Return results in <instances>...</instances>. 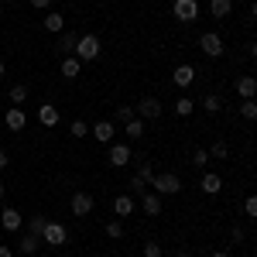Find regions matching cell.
<instances>
[{
    "label": "cell",
    "mask_w": 257,
    "mask_h": 257,
    "mask_svg": "<svg viewBox=\"0 0 257 257\" xmlns=\"http://www.w3.org/2000/svg\"><path fill=\"white\" fill-rule=\"evenodd\" d=\"M99 52H103V45H99V38L96 35H79V41H76V59L79 62H93V59H99Z\"/></svg>",
    "instance_id": "obj_1"
},
{
    "label": "cell",
    "mask_w": 257,
    "mask_h": 257,
    "mask_svg": "<svg viewBox=\"0 0 257 257\" xmlns=\"http://www.w3.org/2000/svg\"><path fill=\"white\" fill-rule=\"evenodd\" d=\"M155 192L158 196H178L182 192V178L175 175V172H161V175H155Z\"/></svg>",
    "instance_id": "obj_2"
},
{
    "label": "cell",
    "mask_w": 257,
    "mask_h": 257,
    "mask_svg": "<svg viewBox=\"0 0 257 257\" xmlns=\"http://www.w3.org/2000/svg\"><path fill=\"white\" fill-rule=\"evenodd\" d=\"M172 14H175V21H182V24L196 21L199 18V0H175V4H172Z\"/></svg>",
    "instance_id": "obj_3"
},
{
    "label": "cell",
    "mask_w": 257,
    "mask_h": 257,
    "mask_svg": "<svg viewBox=\"0 0 257 257\" xmlns=\"http://www.w3.org/2000/svg\"><path fill=\"white\" fill-rule=\"evenodd\" d=\"M41 240H45V243H52V247H62V243H69V230H65L62 223H52V219H48V226H45Z\"/></svg>",
    "instance_id": "obj_4"
},
{
    "label": "cell",
    "mask_w": 257,
    "mask_h": 257,
    "mask_svg": "<svg viewBox=\"0 0 257 257\" xmlns=\"http://www.w3.org/2000/svg\"><path fill=\"white\" fill-rule=\"evenodd\" d=\"M199 48H202L209 59H219V55H223V38H219L216 31H206V35L199 38Z\"/></svg>",
    "instance_id": "obj_5"
},
{
    "label": "cell",
    "mask_w": 257,
    "mask_h": 257,
    "mask_svg": "<svg viewBox=\"0 0 257 257\" xmlns=\"http://www.w3.org/2000/svg\"><path fill=\"white\" fill-rule=\"evenodd\" d=\"M69 206H72V216H89L93 213V196L89 192H72V199H69Z\"/></svg>",
    "instance_id": "obj_6"
},
{
    "label": "cell",
    "mask_w": 257,
    "mask_h": 257,
    "mask_svg": "<svg viewBox=\"0 0 257 257\" xmlns=\"http://www.w3.org/2000/svg\"><path fill=\"white\" fill-rule=\"evenodd\" d=\"M172 82H175L178 89H189L192 82H196V65H175V72H172Z\"/></svg>",
    "instance_id": "obj_7"
},
{
    "label": "cell",
    "mask_w": 257,
    "mask_h": 257,
    "mask_svg": "<svg viewBox=\"0 0 257 257\" xmlns=\"http://www.w3.org/2000/svg\"><path fill=\"white\" fill-rule=\"evenodd\" d=\"M138 117H141V120H158V117H161V103H158L155 96L138 99Z\"/></svg>",
    "instance_id": "obj_8"
},
{
    "label": "cell",
    "mask_w": 257,
    "mask_h": 257,
    "mask_svg": "<svg viewBox=\"0 0 257 257\" xmlns=\"http://www.w3.org/2000/svg\"><path fill=\"white\" fill-rule=\"evenodd\" d=\"M21 223H24V219H21V213L14 209V206H4V209H0V226H4L7 233H18Z\"/></svg>",
    "instance_id": "obj_9"
},
{
    "label": "cell",
    "mask_w": 257,
    "mask_h": 257,
    "mask_svg": "<svg viewBox=\"0 0 257 257\" xmlns=\"http://www.w3.org/2000/svg\"><path fill=\"white\" fill-rule=\"evenodd\" d=\"M131 158H134L131 155V144H110V165L113 168H123Z\"/></svg>",
    "instance_id": "obj_10"
},
{
    "label": "cell",
    "mask_w": 257,
    "mask_h": 257,
    "mask_svg": "<svg viewBox=\"0 0 257 257\" xmlns=\"http://www.w3.org/2000/svg\"><path fill=\"white\" fill-rule=\"evenodd\" d=\"M4 123H7V131H24V127H28V113H24L21 106H11L7 117H4Z\"/></svg>",
    "instance_id": "obj_11"
},
{
    "label": "cell",
    "mask_w": 257,
    "mask_h": 257,
    "mask_svg": "<svg viewBox=\"0 0 257 257\" xmlns=\"http://www.w3.org/2000/svg\"><path fill=\"white\" fill-rule=\"evenodd\" d=\"M89 134H93L96 141H103V144H110V141H113V134H117V127H113L110 120H99V123H93V127H89Z\"/></svg>",
    "instance_id": "obj_12"
},
{
    "label": "cell",
    "mask_w": 257,
    "mask_h": 257,
    "mask_svg": "<svg viewBox=\"0 0 257 257\" xmlns=\"http://www.w3.org/2000/svg\"><path fill=\"white\" fill-rule=\"evenodd\" d=\"M199 189H202L206 196H219V192H223V178H219L216 172H206L202 182H199Z\"/></svg>",
    "instance_id": "obj_13"
},
{
    "label": "cell",
    "mask_w": 257,
    "mask_h": 257,
    "mask_svg": "<svg viewBox=\"0 0 257 257\" xmlns=\"http://www.w3.org/2000/svg\"><path fill=\"white\" fill-rule=\"evenodd\" d=\"M59 72H62V79H76V76L82 72V62L76 59V55H65L62 65H59Z\"/></svg>",
    "instance_id": "obj_14"
},
{
    "label": "cell",
    "mask_w": 257,
    "mask_h": 257,
    "mask_svg": "<svg viewBox=\"0 0 257 257\" xmlns=\"http://www.w3.org/2000/svg\"><path fill=\"white\" fill-rule=\"evenodd\" d=\"M237 96L240 99H254L257 96V79L254 76H240L237 79Z\"/></svg>",
    "instance_id": "obj_15"
},
{
    "label": "cell",
    "mask_w": 257,
    "mask_h": 257,
    "mask_svg": "<svg viewBox=\"0 0 257 257\" xmlns=\"http://www.w3.org/2000/svg\"><path fill=\"white\" fill-rule=\"evenodd\" d=\"M38 120H41V127H55V123H59V106L41 103L38 106Z\"/></svg>",
    "instance_id": "obj_16"
},
{
    "label": "cell",
    "mask_w": 257,
    "mask_h": 257,
    "mask_svg": "<svg viewBox=\"0 0 257 257\" xmlns=\"http://www.w3.org/2000/svg\"><path fill=\"white\" fill-rule=\"evenodd\" d=\"M141 209H144L148 216H158L161 213V196L158 192H144V196H141Z\"/></svg>",
    "instance_id": "obj_17"
},
{
    "label": "cell",
    "mask_w": 257,
    "mask_h": 257,
    "mask_svg": "<svg viewBox=\"0 0 257 257\" xmlns=\"http://www.w3.org/2000/svg\"><path fill=\"white\" fill-rule=\"evenodd\" d=\"M41 24H45V31H52V35H62V31H65V18H62L59 11L45 14V21H41Z\"/></svg>",
    "instance_id": "obj_18"
},
{
    "label": "cell",
    "mask_w": 257,
    "mask_h": 257,
    "mask_svg": "<svg viewBox=\"0 0 257 257\" xmlns=\"http://www.w3.org/2000/svg\"><path fill=\"white\" fill-rule=\"evenodd\" d=\"M113 213H117V219H127L131 213H134V199L131 196H117L113 199Z\"/></svg>",
    "instance_id": "obj_19"
},
{
    "label": "cell",
    "mask_w": 257,
    "mask_h": 257,
    "mask_svg": "<svg viewBox=\"0 0 257 257\" xmlns=\"http://www.w3.org/2000/svg\"><path fill=\"white\" fill-rule=\"evenodd\" d=\"M123 134H127V141H141V138H144V120H141V117L127 120V123H123Z\"/></svg>",
    "instance_id": "obj_20"
},
{
    "label": "cell",
    "mask_w": 257,
    "mask_h": 257,
    "mask_svg": "<svg viewBox=\"0 0 257 257\" xmlns=\"http://www.w3.org/2000/svg\"><path fill=\"white\" fill-rule=\"evenodd\" d=\"M45 226H48V216H31L28 219V233H31V237H41V233H45Z\"/></svg>",
    "instance_id": "obj_21"
},
{
    "label": "cell",
    "mask_w": 257,
    "mask_h": 257,
    "mask_svg": "<svg viewBox=\"0 0 257 257\" xmlns=\"http://www.w3.org/2000/svg\"><path fill=\"white\" fill-rule=\"evenodd\" d=\"M209 11H213V18H226L233 11V4L230 0H209Z\"/></svg>",
    "instance_id": "obj_22"
},
{
    "label": "cell",
    "mask_w": 257,
    "mask_h": 257,
    "mask_svg": "<svg viewBox=\"0 0 257 257\" xmlns=\"http://www.w3.org/2000/svg\"><path fill=\"white\" fill-rule=\"evenodd\" d=\"M76 41H79V35H72V31H62V41H59L62 48H59V52H62V55L76 52Z\"/></svg>",
    "instance_id": "obj_23"
},
{
    "label": "cell",
    "mask_w": 257,
    "mask_h": 257,
    "mask_svg": "<svg viewBox=\"0 0 257 257\" xmlns=\"http://www.w3.org/2000/svg\"><path fill=\"white\" fill-rule=\"evenodd\" d=\"M38 243H41V237H31V233H28V237H24V240L18 243V250H21V254H28V257H31L35 250H38Z\"/></svg>",
    "instance_id": "obj_24"
},
{
    "label": "cell",
    "mask_w": 257,
    "mask_h": 257,
    "mask_svg": "<svg viewBox=\"0 0 257 257\" xmlns=\"http://www.w3.org/2000/svg\"><path fill=\"white\" fill-rule=\"evenodd\" d=\"M11 103H14V106H21V103H28V86H24V82H18V86H11Z\"/></svg>",
    "instance_id": "obj_25"
},
{
    "label": "cell",
    "mask_w": 257,
    "mask_h": 257,
    "mask_svg": "<svg viewBox=\"0 0 257 257\" xmlns=\"http://www.w3.org/2000/svg\"><path fill=\"white\" fill-rule=\"evenodd\" d=\"M202 110H206V113H219V110H223V99H219L216 93H209V96L202 99Z\"/></svg>",
    "instance_id": "obj_26"
},
{
    "label": "cell",
    "mask_w": 257,
    "mask_h": 257,
    "mask_svg": "<svg viewBox=\"0 0 257 257\" xmlns=\"http://www.w3.org/2000/svg\"><path fill=\"white\" fill-rule=\"evenodd\" d=\"M155 175H158V172H155V165H151V161H144V165L138 168V175H134V178H141V182L148 185V182H155Z\"/></svg>",
    "instance_id": "obj_27"
},
{
    "label": "cell",
    "mask_w": 257,
    "mask_h": 257,
    "mask_svg": "<svg viewBox=\"0 0 257 257\" xmlns=\"http://www.w3.org/2000/svg\"><path fill=\"white\" fill-rule=\"evenodd\" d=\"M240 117L243 120H257V99H243V103H240Z\"/></svg>",
    "instance_id": "obj_28"
},
{
    "label": "cell",
    "mask_w": 257,
    "mask_h": 257,
    "mask_svg": "<svg viewBox=\"0 0 257 257\" xmlns=\"http://www.w3.org/2000/svg\"><path fill=\"white\" fill-rule=\"evenodd\" d=\"M134 117H138V110H134L131 103H120V106H117V120H120V123H127V120H134Z\"/></svg>",
    "instance_id": "obj_29"
},
{
    "label": "cell",
    "mask_w": 257,
    "mask_h": 257,
    "mask_svg": "<svg viewBox=\"0 0 257 257\" xmlns=\"http://www.w3.org/2000/svg\"><path fill=\"white\" fill-rule=\"evenodd\" d=\"M69 134H72V138H86V134H89V123H86V120H72V123H69Z\"/></svg>",
    "instance_id": "obj_30"
},
{
    "label": "cell",
    "mask_w": 257,
    "mask_h": 257,
    "mask_svg": "<svg viewBox=\"0 0 257 257\" xmlns=\"http://www.w3.org/2000/svg\"><path fill=\"white\" fill-rule=\"evenodd\" d=\"M175 113H178V117H189V113H192V99H189V96H178L175 99Z\"/></svg>",
    "instance_id": "obj_31"
},
{
    "label": "cell",
    "mask_w": 257,
    "mask_h": 257,
    "mask_svg": "<svg viewBox=\"0 0 257 257\" xmlns=\"http://www.w3.org/2000/svg\"><path fill=\"white\" fill-rule=\"evenodd\" d=\"M106 237H110V240L123 237V223H120V219H110V223H106Z\"/></svg>",
    "instance_id": "obj_32"
},
{
    "label": "cell",
    "mask_w": 257,
    "mask_h": 257,
    "mask_svg": "<svg viewBox=\"0 0 257 257\" xmlns=\"http://www.w3.org/2000/svg\"><path fill=\"white\" fill-rule=\"evenodd\" d=\"M192 165H196V168H206V165H209V151H206V148L192 151Z\"/></svg>",
    "instance_id": "obj_33"
},
{
    "label": "cell",
    "mask_w": 257,
    "mask_h": 257,
    "mask_svg": "<svg viewBox=\"0 0 257 257\" xmlns=\"http://www.w3.org/2000/svg\"><path fill=\"white\" fill-rule=\"evenodd\" d=\"M144 257H161V243L158 240H148V243H144Z\"/></svg>",
    "instance_id": "obj_34"
},
{
    "label": "cell",
    "mask_w": 257,
    "mask_h": 257,
    "mask_svg": "<svg viewBox=\"0 0 257 257\" xmlns=\"http://www.w3.org/2000/svg\"><path fill=\"white\" fill-rule=\"evenodd\" d=\"M243 213L250 219H257V196H247V202H243Z\"/></svg>",
    "instance_id": "obj_35"
},
{
    "label": "cell",
    "mask_w": 257,
    "mask_h": 257,
    "mask_svg": "<svg viewBox=\"0 0 257 257\" xmlns=\"http://www.w3.org/2000/svg\"><path fill=\"white\" fill-rule=\"evenodd\" d=\"M209 158H226V144H223V141H216V144L209 148Z\"/></svg>",
    "instance_id": "obj_36"
},
{
    "label": "cell",
    "mask_w": 257,
    "mask_h": 257,
    "mask_svg": "<svg viewBox=\"0 0 257 257\" xmlns=\"http://www.w3.org/2000/svg\"><path fill=\"white\" fill-rule=\"evenodd\" d=\"M230 237H233V243H243V226H233Z\"/></svg>",
    "instance_id": "obj_37"
},
{
    "label": "cell",
    "mask_w": 257,
    "mask_h": 257,
    "mask_svg": "<svg viewBox=\"0 0 257 257\" xmlns=\"http://www.w3.org/2000/svg\"><path fill=\"white\" fill-rule=\"evenodd\" d=\"M31 7H38V11H48V7H52V0H31Z\"/></svg>",
    "instance_id": "obj_38"
},
{
    "label": "cell",
    "mask_w": 257,
    "mask_h": 257,
    "mask_svg": "<svg viewBox=\"0 0 257 257\" xmlns=\"http://www.w3.org/2000/svg\"><path fill=\"white\" fill-rule=\"evenodd\" d=\"M7 165H11V158H7V151H0V172H4Z\"/></svg>",
    "instance_id": "obj_39"
},
{
    "label": "cell",
    "mask_w": 257,
    "mask_h": 257,
    "mask_svg": "<svg viewBox=\"0 0 257 257\" xmlns=\"http://www.w3.org/2000/svg\"><path fill=\"white\" fill-rule=\"evenodd\" d=\"M0 257H14V250H11V247H4V243H0Z\"/></svg>",
    "instance_id": "obj_40"
},
{
    "label": "cell",
    "mask_w": 257,
    "mask_h": 257,
    "mask_svg": "<svg viewBox=\"0 0 257 257\" xmlns=\"http://www.w3.org/2000/svg\"><path fill=\"white\" fill-rule=\"evenodd\" d=\"M250 18L257 21V0H254V4H250Z\"/></svg>",
    "instance_id": "obj_41"
},
{
    "label": "cell",
    "mask_w": 257,
    "mask_h": 257,
    "mask_svg": "<svg viewBox=\"0 0 257 257\" xmlns=\"http://www.w3.org/2000/svg\"><path fill=\"white\" fill-rule=\"evenodd\" d=\"M250 55H254V59H257V41H254V45H250Z\"/></svg>",
    "instance_id": "obj_42"
},
{
    "label": "cell",
    "mask_w": 257,
    "mask_h": 257,
    "mask_svg": "<svg viewBox=\"0 0 257 257\" xmlns=\"http://www.w3.org/2000/svg\"><path fill=\"white\" fill-rule=\"evenodd\" d=\"M209 257H226V250H216V254H209Z\"/></svg>",
    "instance_id": "obj_43"
},
{
    "label": "cell",
    "mask_w": 257,
    "mask_h": 257,
    "mask_svg": "<svg viewBox=\"0 0 257 257\" xmlns=\"http://www.w3.org/2000/svg\"><path fill=\"white\" fill-rule=\"evenodd\" d=\"M4 192H7V185H4V182H0V199H4Z\"/></svg>",
    "instance_id": "obj_44"
},
{
    "label": "cell",
    "mask_w": 257,
    "mask_h": 257,
    "mask_svg": "<svg viewBox=\"0 0 257 257\" xmlns=\"http://www.w3.org/2000/svg\"><path fill=\"white\" fill-rule=\"evenodd\" d=\"M175 257H192V254H185V250H182V254H175Z\"/></svg>",
    "instance_id": "obj_45"
},
{
    "label": "cell",
    "mask_w": 257,
    "mask_h": 257,
    "mask_svg": "<svg viewBox=\"0 0 257 257\" xmlns=\"http://www.w3.org/2000/svg\"><path fill=\"white\" fill-rule=\"evenodd\" d=\"M0 76H4V62H0Z\"/></svg>",
    "instance_id": "obj_46"
},
{
    "label": "cell",
    "mask_w": 257,
    "mask_h": 257,
    "mask_svg": "<svg viewBox=\"0 0 257 257\" xmlns=\"http://www.w3.org/2000/svg\"><path fill=\"white\" fill-rule=\"evenodd\" d=\"M230 4H240V0H230Z\"/></svg>",
    "instance_id": "obj_47"
},
{
    "label": "cell",
    "mask_w": 257,
    "mask_h": 257,
    "mask_svg": "<svg viewBox=\"0 0 257 257\" xmlns=\"http://www.w3.org/2000/svg\"><path fill=\"white\" fill-rule=\"evenodd\" d=\"M0 134H4V131H0Z\"/></svg>",
    "instance_id": "obj_48"
}]
</instances>
